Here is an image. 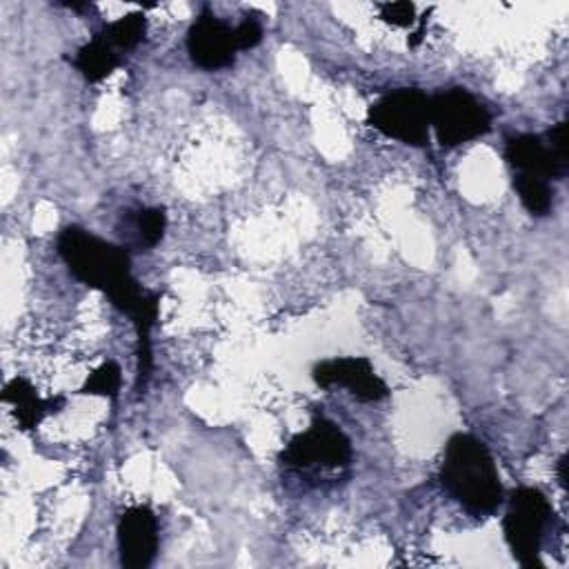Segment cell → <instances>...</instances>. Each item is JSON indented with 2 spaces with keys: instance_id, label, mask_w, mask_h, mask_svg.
Here are the masks:
<instances>
[{
  "instance_id": "obj_19",
  "label": "cell",
  "mask_w": 569,
  "mask_h": 569,
  "mask_svg": "<svg viewBox=\"0 0 569 569\" xmlns=\"http://www.w3.org/2000/svg\"><path fill=\"white\" fill-rule=\"evenodd\" d=\"M545 140H547V144L551 147V151L558 156V158H562V160H567L569 158V142H567V120H560V122H556L547 133H545Z\"/></svg>"
},
{
  "instance_id": "obj_8",
  "label": "cell",
  "mask_w": 569,
  "mask_h": 569,
  "mask_svg": "<svg viewBox=\"0 0 569 569\" xmlns=\"http://www.w3.org/2000/svg\"><path fill=\"white\" fill-rule=\"evenodd\" d=\"M311 378L318 387H345L360 402H380L389 396L387 382L376 373L373 365L362 356L331 358L313 365Z\"/></svg>"
},
{
  "instance_id": "obj_21",
  "label": "cell",
  "mask_w": 569,
  "mask_h": 569,
  "mask_svg": "<svg viewBox=\"0 0 569 569\" xmlns=\"http://www.w3.org/2000/svg\"><path fill=\"white\" fill-rule=\"evenodd\" d=\"M60 7L69 9V11H87L91 4L89 2H58Z\"/></svg>"
},
{
  "instance_id": "obj_20",
  "label": "cell",
  "mask_w": 569,
  "mask_h": 569,
  "mask_svg": "<svg viewBox=\"0 0 569 569\" xmlns=\"http://www.w3.org/2000/svg\"><path fill=\"white\" fill-rule=\"evenodd\" d=\"M567 453H562L560 458H558V462H556V476H558V482H560V487L562 489H567Z\"/></svg>"
},
{
  "instance_id": "obj_3",
  "label": "cell",
  "mask_w": 569,
  "mask_h": 569,
  "mask_svg": "<svg viewBox=\"0 0 569 569\" xmlns=\"http://www.w3.org/2000/svg\"><path fill=\"white\" fill-rule=\"evenodd\" d=\"M553 509L547 496L536 487H518L509 496L502 531L511 556L525 569H542L540 551Z\"/></svg>"
},
{
  "instance_id": "obj_6",
  "label": "cell",
  "mask_w": 569,
  "mask_h": 569,
  "mask_svg": "<svg viewBox=\"0 0 569 569\" xmlns=\"http://www.w3.org/2000/svg\"><path fill=\"white\" fill-rule=\"evenodd\" d=\"M351 440L331 420L316 418L305 431L296 433L280 451V462L293 471L342 469L351 462Z\"/></svg>"
},
{
  "instance_id": "obj_17",
  "label": "cell",
  "mask_w": 569,
  "mask_h": 569,
  "mask_svg": "<svg viewBox=\"0 0 569 569\" xmlns=\"http://www.w3.org/2000/svg\"><path fill=\"white\" fill-rule=\"evenodd\" d=\"M380 18L393 27H411L416 22V4L409 0L382 2Z\"/></svg>"
},
{
  "instance_id": "obj_5",
  "label": "cell",
  "mask_w": 569,
  "mask_h": 569,
  "mask_svg": "<svg viewBox=\"0 0 569 569\" xmlns=\"http://www.w3.org/2000/svg\"><path fill=\"white\" fill-rule=\"evenodd\" d=\"M367 122L382 136L409 147L429 142V96L416 87H402L380 96L367 111Z\"/></svg>"
},
{
  "instance_id": "obj_18",
  "label": "cell",
  "mask_w": 569,
  "mask_h": 569,
  "mask_svg": "<svg viewBox=\"0 0 569 569\" xmlns=\"http://www.w3.org/2000/svg\"><path fill=\"white\" fill-rule=\"evenodd\" d=\"M233 33H236L238 51H240V49H253V47H258L264 31H262V24H260L258 18L244 16V20H242L238 27H233Z\"/></svg>"
},
{
  "instance_id": "obj_14",
  "label": "cell",
  "mask_w": 569,
  "mask_h": 569,
  "mask_svg": "<svg viewBox=\"0 0 569 569\" xmlns=\"http://www.w3.org/2000/svg\"><path fill=\"white\" fill-rule=\"evenodd\" d=\"M167 231L164 207H142L131 216V244L138 249H153Z\"/></svg>"
},
{
  "instance_id": "obj_12",
  "label": "cell",
  "mask_w": 569,
  "mask_h": 569,
  "mask_svg": "<svg viewBox=\"0 0 569 569\" xmlns=\"http://www.w3.org/2000/svg\"><path fill=\"white\" fill-rule=\"evenodd\" d=\"M120 53L96 33L87 44H82L73 56V67L87 82H100L120 67Z\"/></svg>"
},
{
  "instance_id": "obj_4",
  "label": "cell",
  "mask_w": 569,
  "mask_h": 569,
  "mask_svg": "<svg viewBox=\"0 0 569 569\" xmlns=\"http://www.w3.org/2000/svg\"><path fill=\"white\" fill-rule=\"evenodd\" d=\"M429 124L442 149L478 140L491 131L489 109L465 87L429 96Z\"/></svg>"
},
{
  "instance_id": "obj_1",
  "label": "cell",
  "mask_w": 569,
  "mask_h": 569,
  "mask_svg": "<svg viewBox=\"0 0 569 569\" xmlns=\"http://www.w3.org/2000/svg\"><path fill=\"white\" fill-rule=\"evenodd\" d=\"M56 249L76 280L102 291L111 307L133 322L138 356L136 391L142 393L153 371L151 329L158 320L160 293L144 289L136 280L127 244L109 242L78 224H69L58 233Z\"/></svg>"
},
{
  "instance_id": "obj_11",
  "label": "cell",
  "mask_w": 569,
  "mask_h": 569,
  "mask_svg": "<svg viewBox=\"0 0 569 569\" xmlns=\"http://www.w3.org/2000/svg\"><path fill=\"white\" fill-rule=\"evenodd\" d=\"M2 402L13 407V413L18 418L20 429L31 431L36 429L49 413H56L64 407V398H40L33 385L27 378H11L2 389Z\"/></svg>"
},
{
  "instance_id": "obj_7",
  "label": "cell",
  "mask_w": 569,
  "mask_h": 569,
  "mask_svg": "<svg viewBox=\"0 0 569 569\" xmlns=\"http://www.w3.org/2000/svg\"><path fill=\"white\" fill-rule=\"evenodd\" d=\"M187 53L189 60L204 71L231 67L238 53L233 27L204 7L187 31Z\"/></svg>"
},
{
  "instance_id": "obj_9",
  "label": "cell",
  "mask_w": 569,
  "mask_h": 569,
  "mask_svg": "<svg viewBox=\"0 0 569 569\" xmlns=\"http://www.w3.org/2000/svg\"><path fill=\"white\" fill-rule=\"evenodd\" d=\"M118 556L124 569H147L158 553V518L147 505L124 509L116 527Z\"/></svg>"
},
{
  "instance_id": "obj_15",
  "label": "cell",
  "mask_w": 569,
  "mask_h": 569,
  "mask_svg": "<svg viewBox=\"0 0 569 569\" xmlns=\"http://www.w3.org/2000/svg\"><path fill=\"white\" fill-rule=\"evenodd\" d=\"M513 189L518 193L520 204L531 213V216H547L553 207V187L549 184V180L538 178V176H527V173H518L513 178Z\"/></svg>"
},
{
  "instance_id": "obj_2",
  "label": "cell",
  "mask_w": 569,
  "mask_h": 569,
  "mask_svg": "<svg viewBox=\"0 0 569 569\" xmlns=\"http://www.w3.org/2000/svg\"><path fill=\"white\" fill-rule=\"evenodd\" d=\"M442 489L471 516H489L502 505V482L489 447L471 433H453L440 465Z\"/></svg>"
},
{
  "instance_id": "obj_16",
  "label": "cell",
  "mask_w": 569,
  "mask_h": 569,
  "mask_svg": "<svg viewBox=\"0 0 569 569\" xmlns=\"http://www.w3.org/2000/svg\"><path fill=\"white\" fill-rule=\"evenodd\" d=\"M120 365L116 360H104L98 369L89 373L84 385L80 387V393H91V396H107L116 398L120 389Z\"/></svg>"
},
{
  "instance_id": "obj_10",
  "label": "cell",
  "mask_w": 569,
  "mask_h": 569,
  "mask_svg": "<svg viewBox=\"0 0 569 569\" xmlns=\"http://www.w3.org/2000/svg\"><path fill=\"white\" fill-rule=\"evenodd\" d=\"M505 160L527 176L545 180H562L569 169V160L558 158L545 138L533 133H518L505 142Z\"/></svg>"
},
{
  "instance_id": "obj_13",
  "label": "cell",
  "mask_w": 569,
  "mask_h": 569,
  "mask_svg": "<svg viewBox=\"0 0 569 569\" xmlns=\"http://www.w3.org/2000/svg\"><path fill=\"white\" fill-rule=\"evenodd\" d=\"M116 51H131L136 49L147 33V18L142 11H131L120 16L113 22H107L98 31Z\"/></svg>"
}]
</instances>
